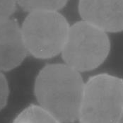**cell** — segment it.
<instances>
[{
	"mask_svg": "<svg viewBox=\"0 0 123 123\" xmlns=\"http://www.w3.org/2000/svg\"><path fill=\"white\" fill-rule=\"evenodd\" d=\"M85 82L81 73L64 63L48 64L34 83L37 105L61 123L78 120Z\"/></svg>",
	"mask_w": 123,
	"mask_h": 123,
	"instance_id": "cell-1",
	"label": "cell"
},
{
	"mask_svg": "<svg viewBox=\"0 0 123 123\" xmlns=\"http://www.w3.org/2000/svg\"><path fill=\"white\" fill-rule=\"evenodd\" d=\"M123 114V79L107 73L85 82L79 123H119Z\"/></svg>",
	"mask_w": 123,
	"mask_h": 123,
	"instance_id": "cell-2",
	"label": "cell"
},
{
	"mask_svg": "<svg viewBox=\"0 0 123 123\" xmlns=\"http://www.w3.org/2000/svg\"><path fill=\"white\" fill-rule=\"evenodd\" d=\"M111 48L106 33L81 20L70 25L62 57L64 64L79 73L88 72L105 61Z\"/></svg>",
	"mask_w": 123,
	"mask_h": 123,
	"instance_id": "cell-3",
	"label": "cell"
},
{
	"mask_svg": "<svg viewBox=\"0 0 123 123\" xmlns=\"http://www.w3.org/2000/svg\"><path fill=\"white\" fill-rule=\"evenodd\" d=\"M70 25L57 12H37L28 13L21 25L28 53L46 60L61 54Z\"/></svg>",
	"mask_w": 123,
	"mask_h": 123,
	"instance_id": "cell-4",
	"label": "cell"
},
{
	"mask_svg": "<svg viewBox=\"0 0 123 123\" xmlns=\"http://www.w3.org/2000/svg\"><path fill=\"white\" fill-rule=\"evenodd\" d=\"M78 10L83 21L106 33L123 31V0H81Z\"/></svg>",
	"mask_w": 123,
	"mask_h": 123,
	"instance_id": "cell-5",
	"label": "cell"
},
{
	"mask_svg": "<svg viewBox=\"0 0 123 123\" xmlns=\"http://www.w3.org/2000/svg\"><path fill=\"white\" fill-rule=\"evenodd\" d=\"M28 55L21 25L10 18L0 22V72H9L18 67Z\"/></svg>",
	"mask_w": 123,
	"mask_h": 123,
	"instance_id": "cell-6",
	"label": "cell"
},
{
	"mask_svg": "<svg viewBox=\"0 0 123 123\" xmlns=\"http://www.w3.org/2000/svg\"><path fill=\"white\" fill-rule=\"evenodd\" d=\"M12 123H61L37 104H31L21 111Z\"/></svg>",
	"mask_w": 123,
	"mask_h": 123,
	"instance_id": "cell-7",
	"label": "cell"
},
{
	"mask_svg": "<svg viewBox=\"0 0 123 123\" xmlns=\"http://www.w3.org/2000/svg\"><path fill=\"white\" fill-rule=\"evenodd\" d=\"M17 6L28 13L37 12H57L67 4L64 0H21L16 1Z\"/></svg>",
	"mask_w": 123,
	"mask_h": 123,
	"instance_id": "cell-8",
	"label": "cell"
},
{
	"mask_svg": "<svg viewBox=\"0 0 123 123\" xmlns=\"http://www.w3.org/2000/svg\"><path fill=\"white\" fill-rule=\"evenodd\" d=\"M17 7L16 1L0 0V22L12 18Z\"/></svg>",
	"mask_w": 123,
	"mask_h": 123,
	"instance_id": "cell-9",
	"label": "cell"
},
{
	"mask_svg": "<svg viewBox=\"0 0 123 123\" xmlns=\"http://www.w3.org/2000/svg\"><path fill=\"white\" fill-rule=\"evenodd\" d=\"M9 96V86L3 72H0V111L6 105Z\"/></svg>",
	"mask_w": 123,
	"mask_h": 123,
	"instance_id": "cell-10",
	"label": "cell"
},
{
	"mask_svg": "<svg viewBox=\"0 0 123 123\" xmlns=\"http://www.w3.org/2000/svg\"><path fill=\"white\" fill-rule=\"evenodd\" d=\"M119 123H123V115H122V117H121V119H120V120Z\"/></svg>",
	"mask_w": 123,
	"mask_h": 123,
	"instance_id": "cell-11",
	"label": "cell"
}]
</instances>
